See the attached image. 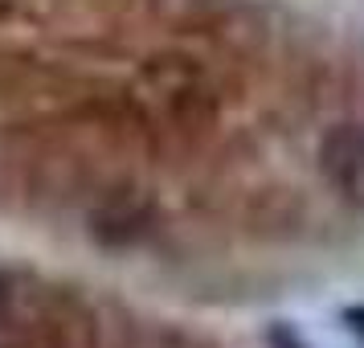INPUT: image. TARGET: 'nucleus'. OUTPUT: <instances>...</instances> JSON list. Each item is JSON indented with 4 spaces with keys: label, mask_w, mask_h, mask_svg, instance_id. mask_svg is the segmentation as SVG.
<instances>
[{
    "label": "nucleus",
    "mask_w": 364,
    "mask_h": 348,
    "mask_svg": "<svg viewBox=\"0 0 364 348\" xmlns=\"http://www.w3.org/2000/svg\"><path fill=\"white\" fill-rule=\"evenodd\" d=\"M323 172L331 176V184L344 193L348 201L364 205V127H331L323 139Z\"/></svg>",
    "instance_id": "obj_1"
},
{
    "label": "nucleus",
    "mask_w": 364,
    "mask_h": 348,
    "mask_svg": "<svg viewBox=\"0 0 364 348\" xmlns=\"http://www.w3.org/2000/svg\"><path fill=\"white\" fill-rule=\"evenodd\" d=\"M344 320H348V328L356 332V336H364V307H352V312H348Z\"/></svg>",
    "instance_id": "obj_2"
}]
</instances>
